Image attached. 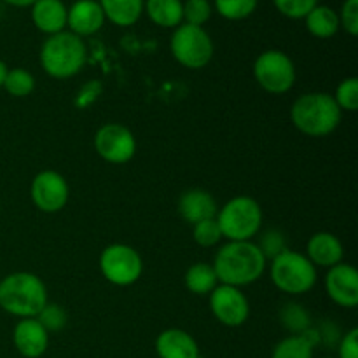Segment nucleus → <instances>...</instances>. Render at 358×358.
I'll return each instance as SVG.
<instances>
[{
    "label": "nucleus",
    "mask_w": 358,
    "mask_h": 358,
    "mask_svg": "<svg viewBox=\"0 0 358 358\" xmlns=\"http://www.w3.org/2000/svg\"><path fill=\"white\" fill-rule=\"evenodd\" d=\"M341 108V112H357L358 108V79L357 77H346L336 87V93L332 94Z\"/></svg>",
    "instance_id": "nucleus-28"
},
{
    "label": "nucleus",
    "mask_w": 358,
    "mask_h": 358,
    "mask_svg": "<svg viewBox=\"0 0 358 358\" xmlns=\"http://www.w3.org/2000/svg\"><path fill=\"white\" fill-rule=\"evenodd\" d=\"M100 271L108 283L115 287H129L140 280L143 261L138 252L126 243H112L100 254Z\"/></svg>",
    "instance_id": "nucleus-9"
},
{
    "label": "nucleus",
    "mask_w": 358,
    "mask_h": 358,
    "mask_svg": "<svg viewBox=\"0 0 358 358\" xmlns=\"http://www.w3.org/2000/svg\"><path fill=\"white\" fill-rule=\"evenodd\" d=\"M339 23L352 37L358 35V0H345L341 7Z\"/></svg>",
    "instance_id": "nucleus-34"
},
{
    "label": "nucleus",
    "mask_w": 358,
    "mask_h": 358,
    "mask_svg": "<svg viewBox=\"0 0 358 358\" xmlns=\"http://www.w3.org/2000/svg\"><path fill=\"white\" fill-rule=\"evenodd\" d=\"M325 292L338 306L353 310L358 306V273L352 264L339 262L327 269Z\"/></svg>",
    "instance_id": "nucleus-13"
},
{
    "label": "nucleus",
    "mask_w": 358,
    "mask_h": 358,
    "mask_svg": "<svg viewBox=\"0 0 358 358\" xmlns=\"http://www.w3.org/2000/svg\"><path fill=\"white\" fill-rule=\"evenodd\" d=\"M7 70H9L7 69V65L2 62V59H0V90H2V86H3V79H6Z\"/></svg>",
    "instance_id": "nucleus-38"
},
{
    "label": "nucleus",
    "mask_w": 358,
    "mask_h": 358,
    "mask_svg": "<svg viewBox=\"0 0 358 358\" xmlns=\"http://www.w3.org/2000/svg\"><path fill=\"white\" fill-rule=\"evenodd\" d=\"M93 143L98 156L110 164L129 163L136 152V138L131 129L117 122L98 128Z\"/></svg>",
    "instance_id": "nucleus-10"
},
{
    "label": "nucleus",
    "mask_w": 358,
    "mask_h": 358,
    "mask_svg": "<svg viewBox=\"0 0 358 358\" xmlns=\"http://www.w3.org/2000/svg\"><path fill=\"white\" fill-rule=\"evenodd\" d=\"M48 303V289L34 273H10L0 282V308L13 317L35 318Z\"/></svg>",
    "instance_id": "nucleus-3"
},
{
    "label": "nucleus",
    "mask_w": 358,
    "mask_h": 358,
    "mask_svg": "<svg viewBox=\"0 0 358 358\" xmlns=\"http://www.w3.org/2000/svg\"><path fill=\"white\" fill-rule=\"evenodd\" d=\"M2 87L14 98L30 96L35 90V79L28 70L10 69L7 70Z\"/></svg>",
    "instance_id": "nucleus-25"
},
{
    "label": "nucleus",
    "mask_w": 358,
    "mask_h": 358,
    "mask_svg": "<svg viewBox=\"0 0 358 358\" xmlns=\"http://www.w3.org/2000/svg\"><path fill=\"white\" fill-rule=\"evenodd\" d=\"M101 91H103V87H101L100 80H90V83L84 84L79 90V93H77L76 105L79 108H87L91 103H94V101L98 100Z\"/></svg>",
    "instance_id": "nucleus-35"
},
{
    "label": "nucleus",
    "mask_w": 358,
    "mask_h": 358,
    "mask_svg": "<svg viewBox=\"0 0 358 358\" xmlns=\"http://www.w3.org/2000/svg\"><path fill=\"white\" fill-rule=\"evenodd\" d=\"M259 0H213L217 13L229 21L247 20L255 13Z\"/></svg>",
    "instance_id": "nucleus-26"
},
{
    "label": "nucleus",
    "mask_w": 358,
    "mask_h": 358,
    "mask_svg": "<svg viewBox=\"0 0 358 358\" xmlns=\"http://www.w3.org/2000/svg\"><path fill=\"white\" fill-rule=\"evenodd\" d=\"M259 250L262 252V255L266 257V261H273L276 255H280L282 252H285L287 248V240L285 234L278 229H269L266 231L264 234L261 236L257 243Z\"/></svg>",
    "instance_id": "nucleus-32"
},
{
    "label": "nucleus",
    "mask_w": 358,
    "mask_h": 358,
    "mask_svg": "<svg viewBox=\"0 0 358 358\" xmlns=\"http://www.w3.org/2000/svg\"><path fill=\"white\" fill-rule=\"evenodd\" d=\"M339 358H358V329H352L339 343Z\"/></svg>",
    "instance_id": "nucleus-36"
},
{
    "label": "nucleus",
    "mask_w": 358,
    "mask_h": 358,
    "mask_svg": "<svg viewBox=\"0 0 358 358\" xmlns=\"http://www.w3.org/2000/svg\"><path fill=\"white\" fill-rule=\"evenodd\" d=\"M41 66L52 79H70L84 69L87 48L84 41L72 31L63 30L49 35L41 48Z\"/></svg>",
    "instance_id": "nucleus-4"
},
{
    "label": "nucleus",
    "mask_w": 358,
    "mask_h": 358,
    "mask_svg": "<svg viewBox=\"0 0 358 358\" xmlns=\"http://www.w3.org/2000/svg\"><path fill=\"white\" fill-rule=\"evenodd\" d=\"M143 13L154 24L161 28H177L184 23V2L182 0H145Z\"/></svg>",
    "instance_id": "nucleus-20"
},
{
    "label": "nucleus",
    "mask_w": 358,
    "mask_h": 358,
    "mask_svg": "<svg viewBox=\"0 0 358 358\" xmlns=\"http://www.w3.org/2000/svg\"><path fill=\"white\" fill-rule=\"evenodd\" d=\"M177 210L185 222L194 226L203 220L215 219L219 206H217L215 198L205 189H189V191L182 192V196L178 198Z\"/></svg>",
    "instance_id": "nucleus-16"
},
{
    "label": "nucleus",
    "mask_w": 358,
    "mask_h": 358,
    "mask_svg": "<svg viewBox=\"0 0 358 358\" xmlns=\"http://www.w3.org/2000/svg\"><path fill=\"white\" fill-rule=\"evenodd\" d=\"M145 0H98L105 20L121 28L133 27L143 14Z\"/></svg>",
    "instance_id": "nucleus-21"
},
{
    "label": "nucleus",
    "mask_w": 358,
    "mask_h": 358,
    "mask_svg": "<svg viewBox=\"0 0 358 358\" xmlns=\"http://www.w3.org/2000/svg\"><path fill=\"white\" fill-rule=\"evenodd\" d=\"M318 343V332L308 329L303 334L287 336L273 350L271 358H313V348Z\"/></svg>",
    "instance_id": "nucleus-22"
},
{
    "label": "nucleus",
    "mask_w": 358,
    "mask_h": 358,
    "mask_svg": "<svg viewBox=\"0 0 358 358\" xmlns=\"http://www.w3.org/2000/svg\"><path fill=\"white\" fill-rule=\"evenodd\" d=\"M254 79L266 93L285 94L296 84V65L287 52L268 49L255 58Z\"/></svg>",
    "instance_id": "nucleus-8"
},
{
    "label": "nucleus",
    "mask_w": 358,
    "mask_h": 358,
    "mask_svg": "<svg viewBox=\"0 0 358 358\" xmlns=\"http://www.w3.org/2000/svg\"><path fill=\"white\" fill-rule=\"evenodd\" d=\"M280 322L292 334H303V332H306L310 329L311 318L301 304L289 303L280 311Z\"/></svg>",
    "instance_id": "nucleus-27"
},
{
    "label": "nucleus",
    "mask_w": 358,
    "mask_h": 358,
    "mask_svg": "<svg viewBox=\"0 0 358 358\" xmlns=\"http://www.w3.org/2000/svg\"><path fill=\"white\" fill-rule=\"evenodd\" d=\"M35 318H37L38 324H41L49 334H51V332L62 331V329L66 325V320H69L66 311L63 310L59 304H55V303L45 304V306L42 308L41 313H38Z\"/></svg>",
    "instance_id": "nucleus-31"
},
{
    "label": "nucleus",
    "mask_w": 358,
    "mask_h": 358,
    "mask_svg": "<svg viewBox=\"0 0 358 358\" xmlns=\"http://www.w3.org/2000/svg\"><path fill=\"white\" fill-rule=\"evenodd\" d=\"M208 297L212 315L226 327H240L250 317V304L241 289L219 283Z\"/></svg>",
    "instance_id": "nucleus-12"
},
{
    "label": "nucleus",
    "mask_w": 358,
    "mask_h": 358,
    "mask_svg": "<svg viewBox=\"0 0 358 358\" xmlns=\"http://www.w3.org/2000/svg\"><path fill=\"white\" fill-rule=\"evenodd\" d=\"M156 353L159 358H199V346L189 332L166 329L156 338Z\"/></svg>",
    "instance_id": "nucleus-19"
},
{
    "label": "nucleus",
    "mask_w": 358,
    "mask_h": 358,
    "mask_svg": "<svg viewBox=\"0 0 358 358\" xmlns=\"http://www.w3.org/2000/svg\"><path fill=\"white\" fill-rule=\"evenodd\" d=\"M66 13H69V7L63 0H37L30 7L31 23L48 37L65 30Z\"/></svg>",
    "instance_id": "nucleus-18"
},
{
    "label": "nucleus",
    "mask_w": 358,
    "mask_h": 358,
    "mask_svg": "<svg viewBox=\"0 0 358 358\" xmlns=\"http://www.w3.org/2000/svg\"><path fill=\"white\" fill-rule=\"evenodd\" d=\"M269 273L276 289L289 296L308 294L317 283V268L311 264L310 259L289 248L273 259Z\"/></svg>",
    "instance_id": "nucleus-6"
},
{
    "label": "nucleus",
    "mask_w": 358,
    "mask_h": 358,
    "mask_svg": "<svg viewBox=\"0 0 358 358\" xmlns=\"http://www.w3.org/2000/svg\"><path fill=\"white\" fill-rule=\"evenodd\" d=\"M212 266L219 283L241 289L261 280L268 261L254 241H227L219 248Z\"/></svg>",
    "instance_id": "nucleus-1"
},
{
    "label": "nucleus",
    "mask_w": 358,
    "mask_h": 358,
    "mask_svg": "<svg viewBox=\"0 0 358 358\" xmlns=\"http://www.w3.org/2000/svg\"><path fill=\"white\" fill-rule=\"evenodd\" d=\"M3 3H9L13 7H31L37 0H2Z\"/></svg>",
    "instance_id": "nucleus-37"
},
{
    "label": "nucleus",
    "mask_w": 358,
    "mask_h": 358,
    "mask_svg": "<svg viewBox=\"0 0 358 358\" xmlns=\"http://www.w3.org/2000/svg\"><path fill=\"white\" fill-rule=\"evenodd\" d=\"M13 343L21 357L38 358L48 350L49 332L37 318H21L13 331Z\"/></svg>",
    "instance_id": "nucleus-15"
},
{
    "label": "nucleus",
    "mask_w": 358,
    "mask_h": 358,
    "mask_svg": "<svg viewBox=\"0 0 358 358\" xmlns=\"http://www.w3.org/2000/svg\"><path fill=\"white\" fill-rule=\"evenodd\" d=\"M192 238H194L196 243L203 248H210L219 245V241L222 240V233H220V227L217 224V219H208L198 222L192 226Z\"/></svg>",
    "instance_id": "nucleus-29"
},
{
    "label": "nucleus",
    "mask_w": 358,
    "mask_h": 358,
    "mask_svg": "<svg viewBox=\"0 0 358 358\" xmlns=\"http://www.w3.org/2000/svg\"><path fill=\"white\" fill-rule=\"evenodd\" d=\"M280 14L289 20H304L313 7L318 6V0H273Z\"/></svg>",
    "instance_id": "nucleus-33"
},
{
    "label": "nucleus",
    "mask_w": 358,
    "mask_h": 358,
    "mask_svg": "<svg viewBox=\"0 0 358 358\" xmlns=\"http://www.w3.org/2000/svg\"><path fill=\"white\" fill-rule=\"evenodd\" d=\"M170 51L175 62L191 70L205 69L213 58V41L203 27L182 23L171 34Z\"/></svg>",
    "instance_id": "nucleus-7"
},
{
    "label": "nucleus",
    "mask_w": 358,
    "mask_h": 358,
    "mask_svg": "<svg viewBox=\"0 0 358 358\" xmlns=\"http://www.w3.org/2000/svg\"><path fill=\"white\" fill-rule=\"evenodd\" d=\"M341 108L334 96L324 91L304 93L290 108V121L303 135L311 138H324L332 135L341 122Z\"/></svg>",
    "instance_id": "nucleus-2"
},
{
    "label": "nucleus",
    "mask_w": 358,
    "mask_h": 358,
    "mask_svg": "<svg viewBox=\"0 0 358 358\" xmlns=\"http://www.w3.org/2000/svg\"><path fill=\"white\" fill-rule=\"evenodd\" d=\"M105 14L98 0H76L66 13V27L77 37L98 34L105 24Z\"/></svg>",
    "instance_id": "nucleus-14"
},
{
    "label": "nucleus",
    "mask_w": 358,
    "mask_h": 358,
    "mask_svg": "<svg viewBox=\"0 0 358 358\" xmlns=\"http://www.w3.org/2000/svg\"><path fill=\"white\" fill-rule=\"evenodd\" d=\"M306 257L310 259V262L315 268L329 269L332 266L343 262L345 247H343V243L339 241V238L336 234L327 233V231H320V233H315L308 240Z\"/></svg>",
    "instance_id": "nucleus-17"
},
{
    "label": "nucleus",
    "mask_w": 358,
    "mask_h": 358,
    "mask_svg": "<svg viewBox=\"0 0 358 358\" xmlns=\"http://www.w3.org/2000/svg\"><path fill=\"white\" fill-rule=\"evenodd\" d=\"M184 283L185 289L194 294V296H210L212 290L219 285V280H217L212 264L196 262L185 271Z\"/></svg>",
    "instance_id": "nucleus-24"
},
{
    "label": "nucleus",
    "mask_w": 358,
    "mask_h": 358,
    "mask_svg": "<svg viewBox=\"0 0 358 358\" xmlns=\"http://www.w3.org/2000/svg\"><path fill=\"white\" fill-rule=\"evenodd\" d=\"M31 203L44 213H58L66 206L70 187L66 178L55 170L38 171L30 185Z\"/></svg>",
    "instance_id": "nucleus-11"
},
{
    "label": "nucleus",
    "mask_w": 358,
    "mask_h": 358,
    "mask_svg": "<svg viewBox=\"0 0 358 358\" xmlns=\"http://www.w3.org/2000/svg\"><path fill=\"white\" fill-rule=\"evenodd\" d=\"M217 224L227 241H252L262 226V208L250 196H236L217 212Z\"/></svg>",
    "instance_id": "nucleus-5"
},
{
    "label": "nucleus",
    "mask_w": 358,
    "mask_h": 358,
    "mask_svg": "<svg viewBox=\"0 0 358 358\" xmlns=\"http://www.w3.org/2000/svg\"><path fill=\"white\" fill-rule=\"evenodd\" d=\"M304 23H306L308 31L317 38L334 37L341 28L338 13L329 6H320V3L306 14Z\"/></svg>",
    "instance_id": "nucleus-23"
},
{
    "label": "nucleus",
    "mask_w": 358,
    "mask_h": 358,
    "mask_svg": "<svg viewBox=\"0 0 358 358\" xmlns=\"http://www.w3.org/2000/svg\"><path fill=\"white\" fill-rule=\"evenodd\" d=\"M213 6L210 0H185L184 2V23L192 27H203L212 17Z\"/></svg>",
    "instance_id": "nucleus-30"
}]
</instances>
